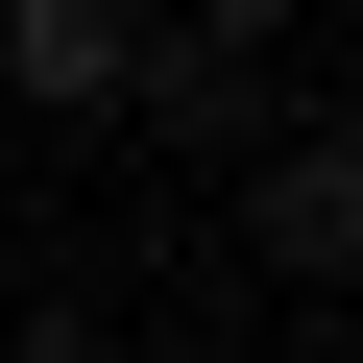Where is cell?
I'll use <instances>...</instances> for the list:
<instances>
[{"instance_id":"obj_1","label":"cell","mask_w":363,"mask_h":363,"mask_svg":"<svg viewBox=\"0 0 363 363\" xmlns=\"http://www.w3.org/2000/svg\"><path fill=\"white\" fill-rule=\"evenodd\" d=\"M242 267H267V291H339V267H363V145H339V121H291V145L242 169Z\"/></svg>"},{"instance_id":"obj_2","label":"cell","mask_w":363,"mask_h":363,"mask_svg":"<svg viewBox=\"0 0 363 363\" xmlns=\"http://www.w3.org/2000/svg\"><path fill=\"white\" fill-rule=\"evenodd\" d=\"M121 49H145V0H0V97L25 121H121Z\"/></svg>"},{"instance_id":"obj_3","label":"cell","mask_w":363,"mask_h":363,"mask_svg":"<svg viewBox=\"0 0 363 363\" xmlns=\"http://www.w3.org/2000/svg\"><path fill=\"white\" fill-rule=\"evenodd\" d=\"M0 363H121V339H97V291H25V315H0Z\"/></svg>"},{"instance_id":"obj_4","label":"cell","mask_w":363,"mask_h":363,"mask_svg":"<svg viewBox=\"0 0 363 363\" xmlns=\"http://www.w3.org/2000/svg\"><path fill=\"white\" fill-rule=\"evenodd\" d=\"M169 25H194V49H291L315 0H169Z\"/></svg>"}]
</instances>
